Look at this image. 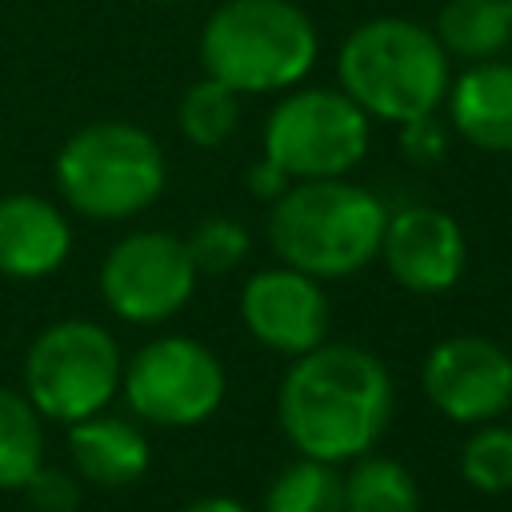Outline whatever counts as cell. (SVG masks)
I'll return each instance as SVG.
<instances>
[{"label":"cell","instance_id":"20","mask_svg":"<svg viewBox=\"0 0 512 512\" xmlns=\"http://www.w3.org/2000/svg\"><path fill=\"white\" fill-rule=\"evenodd\" d=\"M240 124V92L204 76L180 96V132L196 148H220Z\"/></svg>","mask_w":512,"mask_h":512},{"label":"cell","instance_id":"25","mask_svg":"<svg viewBox=\"0 0 512 512\" xmlns=\"http://www.w3.org/2000/svg\"><path fill=\"white\" fill-rule=\"evenodd\" d=\"M288 184H292V180H288V176H284L268 156H260V160L248 168V192H252L256 200H268V204H272Z\"/></svg>","mask_w":512,"mask_h":512},{"label":"cell","instance_id":"15","mask_svg":"<svg viewBox=\"0 0 512 512\" xmlns=\"http://www.w3.org/2000/svg\"><path fill=\"white\" fill-rule=\"evenodd\" d=\"M68 456L76 476H84L96 488H128L148 472L152 448L140 424L124 416H84L68 424Z\"/></svg>","mask_w":512,"mask_h":512},{"label":"cell","instance_id":"1","mask_svg":"<svg viewBox=\"0 0 512 512\" xmlns=\"http://www.w3.org/2000/svg\"><path fill=\"white\" fill-rule=\"evenodd\" d=\"M396 408L392 372L360 344H332L292 356L280 380L276 420L288 444L324 464H352L388 432Z\"/></svg>","mask_w":512,"mask_h":512},{"label":"cell","instance_id":"28","mask_svg":"<svg viewBox=\"0 0 512 512\" xmlns=\"http://www.w3.org/2000/svg\"><path fill=\"white\" fill-rule=\"evenodd\" d=\"M504 4H508V12H512V0H504Z\"/></svg>","mask_w":512,"mask_h":512},{"label":"cell","instance_id":"18","mask_svg":"<svg viewBox=\"0 0 512 512\" xmlns=\"http://www.w3.org/2000/svg\"><path fill=\"white\" fill-rule=\"evenodd\" d=\"M40 464H44V416L24 392L0 388V492L24 488Z\"/></svg>","mask_w":512,"mask_h":512},{"label":"cell","instance_id":"6","mask_svg":"<svg viewBox=\"0 0 512 512\" xmlns=\"http://www.w3.org/2000/svg\"><path fill=\"white\" fill-rule=\"evenodd\" d=\"M120 376V348L96 320H56L36 332L24 356V396L44 420L56 424L104 412L120 392Z\"/></svg>","mask_w":512,"mask_h":512},{"label":"cell","instance_id":"11","mask_svg":"<svg viewBox=\"0 0 512 512\" xmlns=\"http://www.w3.org/2000/svg\"><path fill=\"white\" fill-rule=\"evenodd\" d=\"M240 320L248 336L280 356H304L332 332V308L316 276L288 264L252 272L240 288Z\"/></svg>","mask_w":512,"mask_h":512},{"label":"cell","instance_id":"22","mask_svg":"<svg viewBox=\"0 0 512 512\" xmlns=\"http://www.w3.org/2000/svg\"><path fill=\"white\" fill-rule=\"evenodd\" d=\"M184 244H188V256H192V264H196L200 276H224V272H232L248 256V248H252L248 228L236 224V220H228V216L200 220L192 228V236H184Z\"/></svg>","mask_w":512,"mask_h":512},{"label":"cell","instance_id":"2","mask_svg":"<svg viewBox=\"0 0 512 512\" xmlns=\"http://www.w3.org/2000/svg\"><path fill=\"white\" fill-rule=\"evenodd\" d=\"M388 208L344 176L292 180L268 212V240L280 264L316 280H348L380 256Z\"/></svg>","mask_w":512,"mask_h":512},{"label":"cell","instance_id":"4","mask_svg":"<svg viewBox=\"0 0 512 512\" xmlns=\"http://www.w3.org/2000/svg\"><path fill=\"white\" fill-rule=\"evenodd\" d=\"M320 40L292 0H224L200 32V64L232 92H288L316 64Z\"/></svg>","mask_w":512,"mask_h":512},{"label":"cell","instance_id":"23","mask_svg":"<svg viewBox=\"0 0 512 512\" xmlns=\"http://www.w3.org/2000/svg\"><path fill=\"white\" fill-rule=\"evenodd\" d=\"M20 492L28 496V504L36 512H76L80 508V484H76V472H68V468L40 464Z\"/></svg>","mask_w":512,"mask_h":512},{"label":"cell","instance_id":"12","mask_svg":"<svg viewBox=\"0 0 512 512\" xmlns=\"http://www.w3.org/2000/svg\"><path fill=\"white\" fill-rule=\"evenodd\" d=\"M380 260L400 288L416 296H440L460 284L468 244L456 216L432 204H408L400 212H388Z\"/></svg>","mask_w":512,"mask_h":512},{"label":"cell","instance_id":"26","mask_svg":"<svg viewBox=\"0 0 512 512\" xmlns=\"http://www.w3.org/2000/svg\"><path fill=\"white\" fill-rule=\"evenodd\" d=\"M180 512H248V508H244L240 500H232V496H220V492H216V496H196V500H192V504H184Z\"/></svg>","mask_w":512,"mask_h":512},{"label":"cell","instance_id":"8","mask_svg":"<svg viewBox=\"0 0 512 512\" xmlns=\"http://www.w3.org/2000/svg\"><path fill=\"white\" fill-rule=\"evenodd\" d=\"M120 388L144 424L196 428L220 408L228 376L208 344L192 336H156L132 352Z\"/></svg>","mask_w":512,"mask_h":512},{"label":"cell","instance_id":"16","mask_svg":"<svg viewBox=\"0 0 512 512\" xmlns=\"http://www.w3.org/2000/svg\"><path fill=\"white\" fill-rule=\"evenodd\" d=\"M436 40L468 64L496 60L512 44V12L504 0H448L436 16Z\"/></svg>","mask_w":512,"mask_h":512},{"label":"cell","instance_id":"3","mask_svg":"<svg viewBox=\"0 0 512 512\" xmlns=\"http://www.w3.org/2000/svg\"><path fill=\"white\" fill-rule=\"evenodd\" d=\"M340 92L368 116L408 124L432 116L448 96V52L432 28L408 16H376L356 24L336 56Z\"/></svg>","mask_w":512,"mask_h":512},{"label":"cell","instance_id":"7","mask_svg":"<svg viewBox=\"0 0 512 512\" xmlns=\"http://www.w3.org/2000/svg\"><path fill=\"white\" fill-rule=\"evenodd\" d=\"M264 156L288 180L348 176L368 156V116L340 88H288L264 120Z\"/></svg>","mask_w":512,"mask_h":512},{"label":"cell","instance_id":"14","mask_svg":"<svg viewBox=\"0 0 512 512\" xmlns=\"http://www.w3.org/2000/svg\"><path fill=\"white\" fill-rule=\"evenodd\" d=\"M448 120L480 152H512V60H480L448 80Z\"/></svg>","mask_w":512,"mask_h":512},{"label":"cell","instance_id":"10","mask_svg":"<svg viewBox=\"0 0 512 512\" xmlns=\"http://www.w3.org/2000/svg\"><path fill=\"white\" fill-rule=\"evenodd\" d=\"M420 388L452 424H488L512 408V352L480 332H456L428 348Z\"/></svg>","mask_w":512,"mask_h":512},{"label":"cell","instance_id":"19","mask_svg":"<svg viewBox=\"0 0 512 512\" xmlns=\"http://www.w3.org/2000/svg\"><path fill=\"white\" fill-rule=\"evenodd\" d=\"M264 512H344V480L336 464L292 460L264 492Z\"/></svg>","mask_w":512,"mask_h":512},{"label":"cell","instance_id":"9","mask_svg":"<svg viewBox=\"0 0 512 512\" xmlns=\"http://www.w3.org/2000/svg\"><path fill=\"white\" fill-rule=\"evenodd\" d=\"M188 244L172 232L144 228L116 240L100 264V296L128 324H164L196 292Z\"/></svg>","mask_w":512,"mask_h":512},{"label":"cell","instance_id":"24","mask_svg":"<svg viewBox=\"0 0 512 512\" xmlns=\"http://www.w3.org/2000/svg\"><path fill=\"white\" fill-rule=\"evenodd\" d=\"M396 128H400V148L412 164L432 168L448 156V132L440 128L436 116H420V120H408V124H396Z\"/></svg>","mask_w":512,"mask_h":512},{"label":"cell","instance_id":"27","mask_svg":"<svg viewBox=\"0 0 512 512\" xmlns=\"http://www.w3.org/2000/svg\"><path fill=\"white\" fill-rule=\"evenodd\" d=\"M156 4H172V0H156Z\"/></svg>","mask_w":512,"mask_h":512},{"label":"cell","instance_id":"17","mask_svg":"<svg viewBox=\"0 0 512 512\" xmlns=\"http://www.w3.org/2000/svg\"><path fill=\"white\" fill-rule=\"evenodd\" d=\"M344 480V512H420L416 476L392 456H356Z\"/></svg>","mask_w":512,"mask_h":512},{"label":"cell","instance_id":"5","mask_svg":"<svg viewBox=\"0 0 512 512\" xmlns=\"http://www.w3.org/2000/svg\"><path fill=\"white\" fill-rule=\"evenodd\" d=\"M168 164L152 132L128 120H92L56 152V188L88 220H128L156 204Z\"/></svg>","mask_w":512,"mask_h":512},{"label":"cell","instance_id":"21","mask_svg":"<svg viewBox=\"0 0 512 512\" xmlns=\"http://www.w3.org/2000/svg\"><path fill=\"white\" fill-rule=\"evenodd\" d=\"M460 476L484 496L512 492V428L496 420L476 424V432L460 448Z\"/></svg>","mask_w":512,"mask_h":512},{"label":"cell","instance_id":"13","mask_svg":"<svg viewBox=\"0 0 512 512\" xmlns=\"http://www.w3.org/2000/svg\"><path fill=\"white\" fill-rule=\"evenodd\" d=\"M68 252L72 224L52 200L36 192L0 196V276L44 280L68 260Z\"/></svg>","mask_w":512,"mask_h":512}]
</instances>
